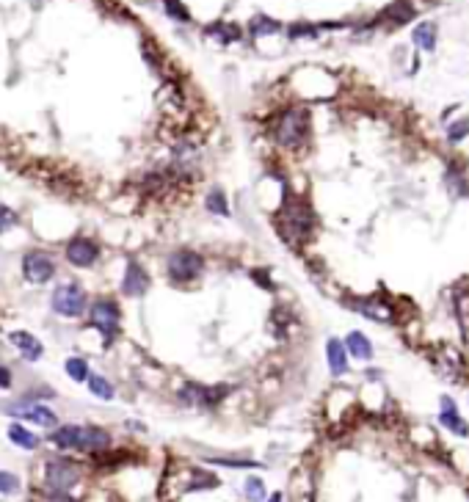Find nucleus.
<instances>
[{"label": "nucleus", "mask_w": 469, "mask_h": 502, "mask_svg": "<svg viewBox=\"0 0 469 502\" xmlns=\"http://www.w3.org/2000/svg\"><path fill=\"white\" fill-rule=\"evenodd\" d=\"M306 136H309V116L304 108H287L273 124V138L282 147H298L306 141Z\"/></svg>", "instance_id": "obj_1"}, {"label": "nucleus", "mask_w": 469, "mask_h": 502, "mask_svg": "<svg viewBox=\"0 0 469 502\" xmlns=\"http://www.w3.org/2000/svg\"><path fill=\"white\" fill-rule=\"evenodd\" d=\"M50 306H53V312H58L61 317L75 320V317H80L83 309H86V290H83L80 284H75V281H64V284H58V287L53 290Z\"/></svg>", "instance_id": "obj_2"}, {"label": "nucleus", "mask_w": 469, "mask_h": 502, "mask_svg": "<svg viewBox=\"0 0 469 502\" xmlns=\"http://www.w3.org/2000/svg\"><path fill=\"white\" fill-rule=\"evenodd\" d=\"M89 320L91 326L105 337V340H113V334L119 331V323H122V312H119V304L111 301V298H97L89 309Z\"/></svg>", "instance_id": "obj_3"}, {"label": "nucleus", "mask_w": 469, "mask_h": 502, "mask_svg": "<svg viewBox=\"0 0 469 502\" xmlns=\"http://www.w3.org/2000/svg\"><path fill=\"white\" fill-rule=\"evenodd\" d=\"M166 270H169V276H172L174 281H194V279H199L202 270H205V257L191 249L174 251V254L169 257V262H166Z\"/></svg>", "instance_id": "obj_4"}, {"label": "nucleus", "mask_w": 469, "mask_h": 502, "mask_svg": "<svg viewBox=\"0 0 469 502\" xmlns=\"http://www.w3.org/2000/svg\"><path fill=\"white\" fill-rule=\"evenodd\" d=\"M44 478H47V486L53 492H64L66 494L80 481V470L69 458H50L47 470H44Z\"/></svg>", "instance_id": "obj_5"}, {"label": "nucleus", "mask_w": 469, "mask_h": 502, "mask_svg": "<svg viewBox=\"0 0 469 502\" xmlns=\"http://www.w3.org/2000/svg\"><path fill=\"white\" fill-rule=\"evenodd\" d=\"M22 273L30 284H47L55 276V262L47 251H28L22 257Z\"/></svg>", "instance_id": "obj_6"}, {"label": "nucleus", "mask_w": 469, "mask_h": 502, "mask_svg": "<svg viewBox=\"0 0 469 502\" xmlns=\"http://www.w3.org/2000/svg\"><path fill=\"white\" fill-rule=\"evenodd\" d=\"M284 227H287V232L298 241H304V238H309L312 235V213H309V207L306 205H301V202H295V199H290L287 202V207H284Z\"/></svg>", "instance_id": "obj_7"}, {"label": "nucleus", "mask_w": 469, "mask_h": 502, "mask_svg": "<svg viewBox=\"0 0 469 502\" xmlns=\"http://www.w3.org/2000/svg\"><path fill=\"white\" fill-rule=\"evenodd\" d=\"M227 395V387H202V384H185V389L180 392V400L188 406H205V409H216L219 400Z\"/></svg>", "instance_id": "obj_8"}, {"label": "nucleus", "mask_w": 469, "mask_h": 502, "mask_svg": "<svg viewBox=\"0 0 469 502\" xmlns=\"http://www.w3.org/2000/svg\"><path fill=\"white\" fill-rule=\"evenodd\" d=\"M66 262L75 265V268H91L97 259H100V246L91 241V238H72L66 243Z\"/></svg>", "instance_id": "obj_9"}, {"label": "nucleus", "mask_w": 469, "mask_h": 502, "mask_svg": "<svg viewBox=\"0 0 469 502\" xmlns=\"http://www.w3.org/2000/svg\"><path fill=\"white\" fill-rule=\"evenodd\" d=\"M147 290H149V273L141 268V262L130 259L125 268V276H122V292L127 298H141Z\"/></svg>", "instance_id": "obj_10"}, {"label": "nucleus", "mask_w": 469, "mask_h": 502, "mask_svg": "<svg viewBox=\"0 0 469 502\" xmlns=\"http://www.w3.org/2000/svg\"><path fill=\"white\" fill-rule=\"evenodd\" d=\"M6 411L8 414H17V417H22L28 422H36L42 428H53L58 422V417L47 406H42V403H17V406H8Z\"/></svg>", "instance_id": "obj_11"}, {"label": "nucleus", "mask_w": 469, "mask_h": 502, "mask_svg": "<svg viewBox=\"0 0 469 502\" xmlns=\"http://www.w3.org/2000/svg\"><path fill=\"white\" fill-rule=\"evenodd\" d=\"M8 342L22 353L25 362H39L44 356V345L30 334V331H11L8 334Z\"/></svg>", "instance_id": "obj_12"}, {"label": "nucleus", "mask_w": 469, "mask_h": 502, "mask_svg": "<svg viewBox=\"0 0 469 502\" xmlns=\"http://www.w3.org/2000/svg\"><path fill=\"white\" fill-rule=\"evenodd\" d=\"M439 422L448 428V431H453L456 436H469V425L461 420V414H459V409H456V400L453 398H442V414H439Z\"/></svg>", "instance_id": "obj_13"}, {"label": "nucleus", "mask_w": 469, "mask_h": 502, "mask_svg": "<svg viewBox=\"0 0 469 502\" xmlns=\"http://www.w3.org/2000/svg\"><path fill=\"white\" fill-rule=\"evenodd\" d=\"M326 356H329V370H331V375H345L348 373V348H345V342H340V340H329L326 342Z\"/></svg>", "instance_id": "obj_14"}, {"label": "nucleus", "mask_w": 469, "mask_h": 502, "mask_svg": "<svg viewBox=\"0 0 469 502\" xmlns=\"http://www.w3.org/2000/svg\"><path fill=\"white\" fill-rule=\"evenodd\" d=\"M80 434H83V425H61L50 434V442L58 450H80Z\"/></svg>", "instance_id": "obj_15"}, {"label": "nucleus", "mask_w": 469, "mask_h": 502, "mask_svg": "<svg viewBox=\"0 0 469 502\" xmlns=\"http://www.w3.org/2000/svg\"><path fill=\"white\" fill-rule=\"evenodd\" d=\"M108 445H111L108 431H102L97 425H83V434H80V450L83 453H100Z\"/></svg>", "instance_id": "obj_16"}, {"label": "nucleus", "mask_w": 469, "mask_h": 502, "mask_svg": "<svg viewBox=\"0 0 469 502\" xmlns=\"http://www.w3.org/2000/svg\"><path fill=\"white\" fill-rule=\"evenodd\" d=\"M345 348H348V353H351L353 359H359V362H370V359H373V345H370V340H367L362 331H351L348 340H345Z\"/></svg>", "instance_id": "obj_17"}, {"label": "nucleus", "mask_w": 469, "mask_h": 502, "mask_svg": "<svg viewBox=\"0 0 469 502\" xmlns=\"http://www.w3.org/2000/svg\"><path fill=\"white\" fill-rule=\"evenodd\" d=\"M8 439L17 445V447H22V450H36L39 447V436H33L25 425H19V422H14V425H8Z\"/></svg>", "instance_id": "obj_18"}, {"label": "nucleus", "mask_w": 469, "mask_h": 502, "mask_svg": "<svg viewBox=\"0 0 469 502\" xmlns=\"http://www.w3.org/2000/svg\"><path fill=\"white\" fill-rule=\"evenodd\" d=\"M414 44L423 47L425 53H431L436 47V25L434 22H423L414 28Z\"/></svg>", "instance_id": "obj_19"}, {"label": "nucleus", "mask_w": 469, "mask_h": 502, "mask_svg": "<svg viewBox=\"0 0 469 502\" xmlns=\"http://www.w3.org/2000/svg\"><path fill=\"white\" fill-rule=\"evenodd\" d=\"M66 375L72 378V381H77V384H83V381H89L91 378V373H89V362L86 359H80V356H72V359H66Z\"/></svg>", "instance_id": "obj_20"}, {"label": "nucleus", "mask_w": 469, "mask_h": 502, "mask_svg": "<svg viewBox=\"0 0 469 502\" xmlns=\"http://www.w3.org/2000/svg\"><path fill=\"white\" fill-rule=\"evenodd\" d=\"M205 205H208V210H210L213 216H230V202H227V196H224L221 188H213V191L208 194Z\"/></svg>", "instance_id": "obj_21"}, {"label": "nucleus", "mask_w": 469, "mask_h": 502, "mask_svg": "<svg viewBox=\"0 0 469 502\" xmlns=\"http://www.w3.org/2000/svg\"><path fill=\"white\" fill-rule=\"evenodd\" d=\"M89 389H91V395L94 398H102V400H113V384L105 378V375H94L91 373V378H89Z\"/></svg>", "instance_id": "obj_22"}, {"label": "nucleus", "mask_w": 469, "mask_h": 502, "mask_svg": "<svg viewBox=\"0 0 469 502\" xmlns=\"http://www.w3.org/2000/svg\"><path fill=\"white\" fill-rule=\"evenodd\" d=\"M243 494H246V500L262 502L265 500V483H262L259 478H246V483H243Z\"/></svg>", "instance_id": "obj_23"}, {"label": "nucleus", "mask_w": 469, "mask_h": 502, "mask_svg": "<svg viewBox=\"0 0 469 502\" xmlns=\"http://www.w3.org/2000/svg\"><path fill=\"white\" fill-rule=\"evenodd\" d=\"M464 136H469V119H461V122H456V124L448 127V141L450 144H459Z\"/></svg>", "instance_id": "obj_24"}, {"label": "nucleus", "mask_w": 469, "mask_h": 502, "mask_svg": "<svg viewBox=\"0 0 469 502\" xmlns=\"http://www.w3.org/2000/svg\"><path fill=\"white\" fill-rule=\"evenodd\" d=\"M19 489V478L11 472H0V494H14Z\"/></svg>", "instance_id": "obj_25"}, {"label": "nucleus", "mask_w": 469, "mask_h": 502, "mask_svg": "<svg viewBox=\"0 0 469 502\" xmlns=\"http://www.w3.org/2000/svg\"><path fill=\"white\" fill-rule=\"evenodd\" d=\"M273 30H279V22H273V19L257 17V19L251 22V33H273Z\"/></svg>", "instance_id": "obj_26"}, {"label": "nucleus", "mask_w": 469, "mask_h": 502, "mask_svg": "<svg viewBox=\"0 0 469 502\" xmlns=\"http://www.w3.org/2000/svg\"><path fill=\"white\" fill-rule=\"evenodd\" d=\"M163 3H166V11H169L174 19H183V22H188V19H191V14L185 11V6H183L180 0H163Z\"/></svg>", "instance_id": "obj_27"}, {"label": "nucleus", "mask_w": 469, "mask_h": 502, "mask_svg": "<svg viewBox=\"0 0 469 502\" xmlns=\"http://www.w3.org/2000/svg\"><path fill=\"white\" fill-rule=\"evenodd\" d=\"M389 14H392L395 22H409V19H412V6H409V3H395V6L389 8Z\"/></svg>", "instance_id": "obj_28"}, {"label": "nucleus", "mask_w": 469, "mask_h": 502, "mask_svg": "<svg viewBox=\"0 0 469 502\" xmlns=\"http://www.w3.org/2000/svg\"><path fill=\"white\" fill-rule=\"evenodd\" d=\"M17 221H19V219H17V213H11L8 207H0V235H3L6 230H14V227H17Z\"/></svg>", "instance_id": "obj_29"}, {"label": "nucleus", "mask_w": 469, "mask_h": 502, "mask_svg": "<svg viewBox=\"0 0 469 502\" xmlns=\"http://www.w3.org/2000/svg\"><path fill=\"white\" fill-rule=\"evenodd\" d=\"M216 464H221V467H234V470H248V467H259V464H254V461H234V458H219Z\"/></svg>", "instance_id": "obj_30"}, {"label": "nucleus", "mask_w": 469, "mask_h": 502, "mask_svg": "<svg viewBox=\"0 0 469 502\" xmlns=\"http://www.w3.org/2000/svg\"><path fill=\"white\" fill-rule=\"evenodd\" d=\"M11 387V373L6 367H0V389H8Z\"/></svg>", "instance_id": "obj_31"}, {"label": "nucleus", "mask_w": 469, "mask_h": 502, "mask_svg": "<svg viewBox=\"0 0 469 502\" xmlns=\"http://www.w3.org/2000/svg\"><path fill=\"white\" fill-rule=\"evenodd\" d=\"M268 502H282V494H279V492H276V494H270V500Z\"/></svg>", "instance_id": "obj_32"}]
</instances>
